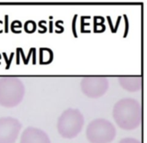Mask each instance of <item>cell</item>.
<instances>
[{
    "label": "cell",
    "mask_w": 147,
    "mask_h": 143,
    "mask_svg": "<svg viewBox=\"0 0 147 143\" xmlns=\"http://www.w3.org/2000/svg\"><path fill=\"white\" fill-rule=\"evenodd\" d=\"M81 90L90 98H98L103 96L109 86V80L104 77L90 76L81 80Z\"/></svg>",
    "instance_id": "obj_5"
},
{
    "label": "cell",
    "mask_w": 147,
    "mask_h": 143,
    "mask_svg": "<svg viewBox=\"0 0 147 143\" xmlns=\"http://www.w3.org/2000/svg\"><path fill=\"white\" fill-rule=\"evenodd\" d=\"M25 95L23 82L16 77L0 78V105L5 108L17 106Z\"/></svg>",
    "instance_id": "obj_2"
},
{
    "label": "cell",
    "mask_w": 147,
    "mask_h": 143,
    "mask_svg": "<svg viewBox=\"0 0 147 143\" xmlns=\"http://www.w3.org/2000/svg\"><path fill=\"white\" fill-rule=\"evenodd\" d=\"M84 125V117L78 109L69 108L59 117L57 129L65 139H72L78 136Z\"/></svg>",
    "instance_id": "obj_3"
},
{
    "label": "cell",
    "mask_w": 147,
    "mask_h": 143,
    "mask_svg": "<svg viewBox=\"0 0 147 143\" xmlns=\"http://www.w3.org/2000/svg\"><path fill=\"white\" fill-rule=\"evenodd\" d=\"M113 118L121 129H135L142 122L141 105L134 98H122L114 106Z\"/></svg>",
    "instance_id": "obj_1"
},
{
    "label": "cell",
    "mask_w": 147,
    "mask_h": 143,
    "mask_svg": "<svg viewBox=\"0 0 147 143\" xmlns=\"http://www.w3.org/2000/svg\"><path fill=\"white\" fill-rule=\"evenodd\" d=\"M116 136L114 124L106 119H96L90 122L86 129V137L90 143H110Z\"/></svg>",
    "instance_id": "obj_4"
},
{
    "label": "cell",
    "mask_w": 147,
    "mask_h": 143,
    "mask_svg": "<svg viewBox=\"0 0 147 143\" xmlns=\"http://www.w3.org/2000/svg\"><path fill=\"white\" fill-rule=\"evenodd\" d=\"M40 63H49L53 60V52L48 48H40Z\"/></svg>",
    "instance_id": "obj_9"
},
{
    "label": "cell",
    "mask_w": 147,
    "mask_h": 143,
    "mask_svg": "<svg viewBox=\"0 0 147 143\" xmlns=\"http://www.w3.org/2000/svg\"><path fill=\"white\" fill-rule=\"evenodd\" d=\"M121 86L127 91L135 92L140 91L143 85V79L141 76H121L119 77Z\"/></svg>",
    "instance_id": "obj_8"
},
{
    "label": "cell",
    "mask_w": 147,
    "mask_h": 143,
    "mask_svg": "<svg viewBox=\"0 0 147 143\" xmlns=\"http://www.w3.org/2000/svg\"><path fill=\"white\" fill-rule=\"evenodd\" d=\"M16 26V28H21L22 27V22L20 21H14V22H12V23H11V29H12L13 32H15V29H16L15 27Z\"/></svg>",
    "instance_id": "obj_12"
},
{
    "label": "cell",
    "mask_w": 147,
    "mask_h": 143,
    "mask_svg": "<svg viewBox=\"0 0 147 143\" xmlns=\"http://www.w3.org/2000/svg\"><path fill=\"white\" fill-rule=\"evenodd\" d=\"M20 143H51L47 134L40 129L28 127L21 135Z\"/></svg>",
    "instance_id": "obj_7"
},
{
    "label": "cell",
    "mask_w": 147,
    "mask_h": 143,
    "mask_svg": "<svg viewBox=\"0 0 147 143\" xmlns=\"http://www.w3.org/2000/svg\"><path fill=\"white\" fill-rule=\"evenodd\" d=\"M119 143H141L139 140L135 139V138H131V137H127V138H123Z\"/></svg>",
    "instance_id": "obj_11"
},
{
    "label": "cell",
    "mask_w": 147,
    "mask_h": 143,
    "mask_svg": "<svg viewBox=\"0 0 147 143\" xmlns=\"http://www.w3.org/2000/svg\"><path fill=\"white\" fill-rule=\"evenodd\" d=\"M22 124L12 117L0 118V143H15L18 138Z\"/></svg>",
    "instance_id": "obj_6"
},
{
    "label": "cell",
    "mask_w": 147,
    "mask_h": 143,
    "mask_svg": "<svg viewBox=\"0 0 147 143\" xmlns=\"http://www.w3.org/2000/svg\"><path fill=\"white\" fill-rule=\"evenodd\" d=\"M36 28H37L36 22L32 20L27 21L23 25V28L27 33H34L36 30Z\"/></svg>",
    "instance_id": "obj_10"
}]
</instances>
